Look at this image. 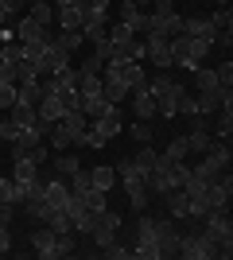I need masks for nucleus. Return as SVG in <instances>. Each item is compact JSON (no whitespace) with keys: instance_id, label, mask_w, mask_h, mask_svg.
<instances>
[{"instance_id":"51","label":"nucleus","mask_w":233,"mask_h":260,"mask_svg":"<svg viewBox=\"0 0 233 260\" xmlns=\"http://www.w3.org/2000/svg\"><path fill=\"white\" fill-rule=\"evenodd\" d=\"M12 16H8V8H4V4H0V27H4V23H8Z\"/></svg>"},{"instance_id":"1","label":"nucleus","mask_w":233,"mask_h":260,"mask_svg":"<svg viewBox=\"0 0 233 260\" xmlns=\"http://www.w3.org/2000/svg\"><path fill=\"white\" fill-rule=\"evenodd\" d=\"M167 51H171V66H183V70L194 74L202 66V58H206L214 47L206 43V39H194V35L183 31V35H171V39H167Z\"/></svg>"},{"instance_id":"22","label":"nucleus","mask_w":233,"mask_h":260,"mask_svg":"<svg viewBox=\"0 0 233 260\" xmlns=\"http://www.w3.org/2000/svg\"><path fill=\"white\" fill-rule=\"evenodd\" d=\"M23 16H31L35 23H43V27H51V23H55V4H51V0H31Z\"/></svg>"},{"instance_id":"4","label":"nucleus","mask_w":233,"mask_h":260,"mask_svg":"<svg viewBox=\"0 0 233 260\" xmlns=\"http://www.w3.org/2000/svg\"><path fill=\"white\" fill-rule=\"evenodd\" d=\"M214 249H218V241H214L206 229L183 233V241H179V256H183V260H210Z\"/></svg>"},{"instance_id":"17","label":"nucleus","mask_w":233,"mask_h":260,"mask_svg":"<svg viewBox=\"0 0 233 260\" xmlns=\"http://www.w3.org/2000/svg\"><path fill=\"white\" fill-rule=\"evenodd\" d=\"M183 31L194 35V39H206V43L214 47V35H218V27L210 23V16H187V20H183Z\"/></svg>"},{"instance_id":"50","label":"nucleus","mask_w":233,"mask_h":260,"mask_svg":"<svg viewBox=\"0 0 233 260\" xmlns=\"http://www.w3.org/2000/svg\"><path fill=\"white\" fill-rule=\"evenodd\" d=\"M8 249H12V233L8 225H0V256H8Z\"/></svg>"},{"instance_id":"40","label":"nucleus","mask_w":233,"mask_h":260,"mask_svg":"<svg viewBox=\"0 0 233 260\" xmlns=\"http://www.w3.org/2000/svg\"><path fill=\"white\" fill-rule=\"evenodd\" d=\"M152 136H155L152 120H136V124H132V140L136 144H152Z\"/></svg>"},{"instance_id":"27","label":"nucleus","mask_w":233,"mask_h":260,"mask_svg":"<svg viewBox=\"0 0 233 260\" xmlns=\"http://www.w3.org/2000/svg\"><path fill=\"white\" fill-rule=\"evenodd\" d=\"M187 155H190V148H187V136H175V140L167 144V152L159 155V159H163V163H183Z\"/></svg>"},{"instance_id":"31","label":"nucleus","mask_w":233,"mask_h":260,"mask_svg":"<svg viewBox=\"0 0 233 260\" xmlns=\"http://www.w3.org/2000/svg\"><path fill=\"white\" fill-rule=\"evenodd\" d=\"M82 202H86V210H97V214H101V210L109 206V190H101V186H89L86 194H82Z\"/></svg>"},{"instance_id":"37","label":"nucleus","mask_w":233,"mask_h":260,"mask_svg":"<svg viewBox=\"0 0 233 260\" xmlns=\"http://www.w3.org/2000/svg\"><path fill=\"white\" fill-rule=\"evenodd\" d=\"M78 249V241H74V233H55V256H70V252Z\"/></svg>"},{"instance_id":"8","label":"nucleus","mask_w":233,"mask_h":260,"mask_svg":"<svg viewBox=\"0 0 233 260\" xmlns=\"http://www.w3.org/2000/svg\"><path fill=\"white\" fill-rule=\"evenodd\" d=\"M179 241H183L179 221H175V217H159V225H155V245H159V256H179Z\"/></svg>"},{"instance_id":"25","label":"nucleus","mask_w":233,"mask_h":260,"mask_svg":"<svg viewBox=\"0 0 233 260\" xmlns=\"http://www.w3.org/2000/svg\"><path fill=\"white\" fill-rule=\"evenodd\" d=\"M155 163H159V152H155L152 144H140V152L132 155V167H136L140 175H148V171L155 167Z\"/></svg>"},{"instance_id":"18","label":"nucleus","mask_w":233,"mask_h":260,"mask_svg":"<svg viewBox=\"0 0 233 260\" xmlns=\"http://www.w3.org/2000/svg\"><path fill=\"white\" fill-rule=\"evenodd\" d=\"M12 179L23 183V186H31L35 179H39V163H35L31 155H16V159H12Z\"/></svg>"},{"instance_id":"49","label":"nucleus","mask_w":233,"mask_h":260,"mask_svg":"<svg viewBox=\"0 0 233 260\" xmlns=\"http://www.w3.org/2000/svg\"><path fill=\"white\" fill-rule=\"evenodd\" d=\"M12 217H16V206H12V202H4V198H0V225H8Z\"/></svg>"},{"instance_id":"41","label":"nucleus","mask_w":233,"mask_h":260,"mask_svg":"<svg viewBox=\"0 0 233 260\" xmlns=\"http://www.w3.org/2000/svg\"><path fill=\"white\" fill-rule=\"evenodd\" d=\"M101 256H109V260H128V256H132V249H128V245H121V241H109V245L101 249Z\"/></svg>"},{"instance_id":"42","label":"nucleus","mask_w":233,"mask_h":260,"mask_svg":"<svg viewBox=\"0 0 233 260\" xmlns=\"http://www.w3.org/2000/svg\"><path fill=\"white\" fill-rule=\"evenodd\" d=\"M47 225L55 229V233H66V229H70V214H66V210H51V217H47Z\"/></svg>"},{"instance_id":"23","label":"nucleus","mask_w":233,"mask_h":260,"mask_svg":"<svg viewBox=\"0 0 233 260\" xmlns=\"http://www.w3.org/2000/svg\"><path fill=\"white\" fill-rule=\"evenodd\" d=\"M0 198H4V202H12V206H23V198H27V186L16 183V179H4V175H0Z\"/></svg>"},{"instance_id":"46","label":"nucleus","mask_w":233,"mask_h":260,"mask_svg":"<svg viewBox=\"0 0 233 260\" xmlns=\"http://www.w3.org/2000/svg\"><path fill=\"white\" fill-rule=\"evenodd\" d=\"M214 74H218V82H222L225 89L233 86V62H218V66H214Z\"/></svg>"},{"instance_id":"44","label":"nucleus","mask_w":233,"mask_h":260,"mask_svg":"<svg viewBox=\"0 0 233 260\" xmlns=\"http://www.w3.org/2000/svg\"><path fill=\"white\" fill-rule=\"evenodd\" d=\"M12 105H16V86H12V82H4V78H0V109L8 113Z\"/></svg>"},{"instance_id":"48","label":"nucleus","mask_w":233,"mask_h":260,"mask_svg":"<svg viewBox=\"0 0 233 260\" xmlns=\"http://www.w3.org/2000/svg\"><path fill=\"white\" fill-rule=\"evenodd\" d=\"M16 136H20V128H16V124H12V120H0V140H16Z\"/></svg>"},{"instance_id":"34","label":"nucleus","mask_w":233,"mask_h":260,"mask_svg":"<svg viewBox=\"0 0 233 260\" xmlns=\"http://www.w3.org/2000/svg\"><path fill=\"white\" fill-rule=\"evenodd\" d=\"M78 93H101V74H86V70H78Z\"/></svg>"},{"instance_id":"35","label":"nucleus","mask_w":233,"mask_h":260,"mask_svg":"<svg viewBox=\"0 0 233 260\" xmlns=\"http://www.w3.org/2000/svg\"><path fill=\"white\" fill-rule=\"evenodd\" d=\"M89 186H93V179H89V171H82V167H78V171L70 175V194H78V198H82V194H86V190H89Z\"/></svg>"},{"instance_id":"39","label":"nucleus","mask_w":233,"mask_h":260,"mask_svg":"<svg viewBox=\"0 0 233 260\" xmlns=\"http://www.w3.org/2000/svg\"><path fill=\"white\" fill-rule=\"evenodd\" d=\"M128 194V202H132V210L140 214V210H148V202H152V194H148L144 186H132V190H124Z\"/></svg>"},{"instance_id":"24","label":"nucleus","mask_w":233,"mask_h":260,"mask_svg":"<svg viewBox=\"0 0 233 260\" xmlns=\"http://www.w3.org/2000/svg\"><path fill=\"white\" fill-rule=\"evenodd\" d=\"M8 120L16 124V128H35V105H23V101H16V105L8 109Z\"/></svg>"},{"instance_id":"2","label":"nucleus","mask_w":233,"mask_h":260,"mask_svg":"<svg viewBox=\"0 0 233 260\" xmlns=\"http://www.w3.org/2000/svg\"><path fill=\"white\" fill-rule=\"evenodd\" d=\"M121 132H124V113H121V105H113L105 117L89 120V128H86V136H82L78 148H93V152H97V148H105L109 140H117Z\"/></svg>"},{"instance_id":"32","label":"nucleus","mask_w":233,"mask_h":260,"mask_svg":"<svg viewBox=\"0 0 233 260\" xmlns=\"http://www.w3.org/2000/svg\"><path fill=\"white\" fill-rule=\"evenodd\" d=\"M47 136H51V148H58V152L74 148V136H70V132L62 128V124H51V132H47Z\"/></svg>"},{"instance_id":"43","label":"nucleus","mask_w":233,"mask_h":260,"mask_svg":"<svg viewBox=\"0 0 233 260\" xmlns=\"http://www.w3.org/2000/svg\"><path fill=\"white\" fill-rule=\"evenodd\" d=\"M210 23L218 27V31H229V27H233V12H229V8H214Z\"/></svg>"},{"instance_id":"36","label":"nucleus","mask_w":233,"mask_h":260,"mask_svg":"<svg viewBox=\"0 0 233 260\" xmlns=\"http://www.w3.org/2000/svg\"><path fill=\"white\" fill-rule=\"evenodd\" d=\"M55 39H58V43H62V47H66V51H70V54H74V51H78V47L86 43V35H82V27H74V31H58V35H55Z\"/></svg>"},{"instance_id":"54","label":"nucleus","mask_w":233,"mask_h":260,"mask_svg":"<svg viewBox=\"0 0 233 260\" xmlns=\"http://www.w3.org/2000/svg\"><path fill=\"white\" fill-rule=\"evenodd\" d=\"M0 62H4V47H0Z\"/></svg>"},{"instance_id":"14","label":"nucleus","mask_w":233,"mask_h":260,"mask_svg":"<svg viewBox=\"0 0 233 260\" xmlns=\"http://www.w3.org/2000/svg\"><path fill=\"white\" fill-rule=\"evenodd\" d=\"M148 20H152V31H159L163 39H171V35H183V20H187V16H179V12L155 16V12H148Z\"/></svg>"},{"instance_id":"33","label":"nucleus","mask_w":233,"mask_h":260,"mask_svg":"<svg viewBox=\"0 0 233 260\" xmlns=\"http://www.w3.org/2000/svg\"><path fill=\"white\" fill-rule=\"evenodd\" d=\"M82 16H109V0H74Z\"/></svg>"},{"instance_id":"6","label":"nucleus","mask_w":233,"mask_h":260,"mask_svg":"<svg viewBox=\"0 0 233 260\" xmlns=\"http://www.w3.org/2000/svg\"><path fill=\"white\" fill-rule=\"evenodd\" d=\"M101 74H105V78H117V82H124L128 89L140 86V82H148L144 66L132 62V58H113V62H105V70H101Z\"/></svg>"},{"instance_id":"26","label":"nucleus","mask_w":233,"mask_h":260,"mask_svg":"<svg viewBox=\"0 0 233 260\" xmlns=\"http://www.w3.org/2000/svg\"><path fill=\"white\" fill-rule=\"evenodd\" d=\"M101 93H105V101L121 105V101L128 98V86H124V82H117V78H105V74H101Z\"/></svg>"},{"instance_id":"5","label":"nucleus","mask_w":233,"mask_h":260,"mask_svg":"<svg viewBox=\"0 0 233 260\" xmlns=\"http://www.w3.org/2000/svg\"><path fill=\"white\" fill-rule=\"evenodd\" d=\"M66 66H70V51L58 43V39H51L47 51L39 54V62H35V74H39V78H51V74H58V70H66Z\"/></svg>"},{"instance_id":"45","label":"nucleus","mask_w":233,"mask_h":260,"mask_svg":"<svg viewBox=\"0 0 233 260\" xmlns=\"http://www.w3.org/2000/svg\"><path fill=\"white\" fill-rule=\"evenodd\" d=\"M4 47V62H20L23 58V43L20 39H8V43H0Z\"/></svg>"},{"instance_id":"20","label":"nucleus","mask_w":233,"mask_h":260,"mask_svg":"<svg viewBox=\"0 0 233 260\" xmlns=\"http://www.w3.org/2000/svg\"><path fill=\"white\" fill-rule=\"evenodd\" d=\"M78 109L93 120V117H105V113L113 109V101H105V93H82V105H78Z\"/></svg>"},{"instance_id":"16","label":"nucleus","mask_w":233,"mask_h":260,"mask_svg":"<svg viewBox=\"0 0 233 260\" xmlns=\"http://www.w3.org/2000/svg\"><path fill=\"white\" fill-rule=\"evenodd\" d=\"M55 124H62V128L74 136V148H78V144H82V136H86V128H89V117L82 113V109H70V113H62Z\"/></svg>"},{"instance_id":"15","label":"nucleus","mask_w":233,"mask_h":260,"mask_svg":"<svg viewBox=\"0 0 233 260\" xmlns=\"http://www.w3.org/2000/svg\"><path fill=\"white\" fill-rule=\"evenodd\" d=\"M43 198H47V206L51 210H62L70 202V183L58 175V179H51V183H43Z\"/></svg>"},{"instance_id":"11","label":"nucleus","mask_w":233,"mask_h":260,"mask_svg":"<svg viewBox=\"0 0 233 260\" xmlns=\"http://www.w3.org/2000/svg\"><path fill=\"white\" fill-rule=\"evenodd\" d=\"M202 229L210 233L214 241H225L233 237V221H229V210H210V214L202 217Z\"/></svg>"},{"instance_id":"28","label":"nucleus","mask_w":233,"mask_h":260,"mask_svg":"<svg viewBox=\"0 0 233 260\" xmlns=\"http://www.w3.org/2000/svg\"><path fill=\"white\" fill-rule=\"evenodd\" d=\"M89 179H93V186H101V190H113V186H117V171H113L109 163L93 167V171H89Z\"/></svg>"},{"instance_id":"9","label":"nucleus","mask_w":233,"mask_h":260,"mask_svg":"<svg viewBox=\"0 0 233 260\" xmlns=\"http://www.w3.org/2000/svg\"><path fill=\"white\" fill-rule=\"evenodd\" d=\"M12 27H16V39H20V43H51V39H55V35L47 31L43 23H35L31 16H20Z\"/></svg>"},{"instance_id":"13","label":"nucleus","mask_w":233,"mask_h":260,"mask_svg":"<svg viewBox=\"0 0 233 260\" xmlns=\"http://www.w3.org/2000/svg\"><path fill=\"white\" fill-rule=\"evenodd\" d=\"M31 249H35V256H43V260H55V229L39 221V225L31 229Z\"/></svg>"},{"instance_id":"7","label":"nucleus","mask_w":233,"mask_h":260,"mask_svg":"<svg viewBox=\"0 0 233 260\" xmlns=\"http://www.w3.org/2000/svg\"><path fill=\"white\" fill-rule=\"evenodd\" d=\"M117 233H121V214H113V210L105 206L97 214V221H93V229H89V237H93L97 249H105L109 241H117Z\"/></svg>"},{"instance_id":"53","label":"nucleus","mask_w":233,"mask_h":260,"mask_svg":"<svg viewBox=\"0 0 233 260\" xmlns=\"http://www.w3.org/2000/svg\"><path fill=\"white\" fill-rule=\"evenodd\" d=\"M55 4H74V0H55Z\"/></svg>"},{"instance_id":"3","label":"nucleus","mask_w":233,"mask_h":260,"mask_svg":"<svg viewBox=\"0 0 233 260\" xmlns=\"http://www.w3.org/2000/svg\"><path fill=\"white\" fill-rule=\"evenodd\" d=\"M148 89H152V98H155V113H159L163 120H171V117H175V101H179V93H183V86H179L167 70H159V74L148 78Z\"/></svg>"},{"instance_id":"10","label":"nucleus","mask_w":233,"mask_h":260,"mask_svg":"<svg viewBox=\"0 0 233 260\" xmlns=\"http://www.w3.org/2000/svg\"><path fill=\"white\" fill-rule=\"evenodd\" d=\"M144 58H148V62H155L159 70L171 66V51H167V39L159 31H148L144 35Z\"/></svg>"},{"instance_id":"47","label":"nucleus","mask_w":233,"mask_h":260,"mask_svg":"<svg viewBox=\"0 0 233 260\" xmlns=\"http://www.w3.org/2000/svg\"><path fill=\"white\" fill-rule=\"evenodd\" d=\"M0 4L8 8V16H23V12H27V4H31V0H0Z\"/></svg>"},{"instance_id":"21","label":"nucleus","mask_w":233,"mask_h":260,"mask_svg":"<svg viewBox=\"0 0 233 260\" xmlns=\"http://www.w3.org/2000/svg\"><path fill=\"white\" fill-rule=\"evenodd\" d=\"M55 23L62 27V31L82 27V12H78V4H58V8H55Z\"/></svg>"},{"instance_id":"52","label":"nucleus","mask_w":233,"mask_h":260,"mask_svg":"<svg viewBox=\"0 0 233 260\" xmlns=\"http://www.w3.org/2000/svg\"><path fill=\"white\" fill-rule=\"evenodd\" d=\"M214 4H218V8H229V0H214Z\"/></svg>"},{"instance_id":"12","label":"nucleus","mask_w":233,"mask_h":260,"mask_svg":"<svg viewBox=\"0 0 233 260\" xmlns=\"http://www.w3.org/2000/svg\"><path fill=\"white\" fill-rule=\"evenodd\" d=\"M128 93H132V109H136V117H140V120H155V117H159V113H155V98H152V89H148V82L132 86Z\"/></svg>"},{"instance_id":"30","label":"nucleus","mask_w":233,"mask_h":260,"mask_svg":"<svg viewBox=\"0 0 233 260\" xmlns=\"http://www.w3.org/2000/svg\"><path fill=\"white\" fill-rule=\"evenodd\" d=\"M194 86H198V93H206V89H218L222 82L214 74V66H198V70H194Z\"/></svg>"},{"instance_id":"38","label":"nucleus","mask_w":233,"mask_h":260,"mask_svg":"<svg viewBox=\"0 0 233 260\" xmlns=\"http://www.w3.org/2000/svg\"><path fill=\"white\" fill-rule=\"evenodd\" d=\"M78 167H82V163H78V155H55V171L62 175V179H70Z\"/></svg>"},{"instance_id":"29","label":"nucleus","mask_w":233,"mask_h":260,"mask_svg":"<svg viewBox=\"0 0 233 260\" xmlns=\"http://www.w3.org/2000/svg\"><path fill=\"white\" fill-rule=\"evenodd\" d=\"M210 144H214L210 132H194V128L187 132V148H190L194 155H206V152H210Z\"/></svg>"},{"instance_id":"19","label":"nucleus","mask_w":233,"mask_h":260,"mask_svg":"<svg viewBox=\"0 0 233 260\" xmlns=\"http://www.w3.org/2000/svg\"><path fill=\"white\" fill-rule=\"evenodd\" d=\"M62 113H66V109H62V98H58V93H43V98H39V105H35V117L47 120V124H55Z\"/></svg>"}]
</instances>
